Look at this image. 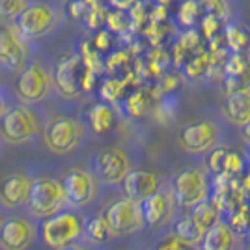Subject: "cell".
I'll return each instance as SVG.
<instances>
[{
	"mask_svg": "<svg viewBox=\"0 0 250 250\" xmlns=\"http://www.w3.org/2000/svg\"><path fill=\"white\" fill-rule=\"evenodd\" d=\"M224 135H226V129L220 120L202 118L183 125L177 133V142L183 151H187L190 155H202L220 146Z\"/></svg>",
	"mask_w": 250,
	"mask_h": 250,
	"instance_id": "obj_1",
	"label": "cell"
},
{
	"mask_svg": "<svg viewBox=\"0 0 250 250\" xmlns=\"http://www.w3.org/2000/svg\"><path fill=\"white\" fill-rule=\"evenodd\" d=\"M67 204L65 200V190H63L62 181L54 177H38L32 179L30 194H28V209L36 217H52Z\"/></svg>",
	"mask_w": 250,
	"mask_h": 250,
	"instance_id": "obj_2",
	"label": "cell"
},
{
	"mask_svg": "<svg viewBox=\"0 0 250 250\" xmlns=\"http://www.w3.org/2000/svg\"><path fill=\"white\" fill-rule=\"evenodd\" d=\"M170 190H172L176 204L179 208L190 209L194 208L196 204H200L202 200L209 198L211 185H209L208 176H206L204 170L190 167L179 170L174 176Z\"/></svg>",
	"mask_w": 250,
	"mask_h": 250,
	"instance_id": "obj_3",
	"label": "cell"
},
{
	"mask_svg": "<svg viewBox=\"0 0 250 250\" xmlns=\"http://www.w3.org/2000/svg\"><path fill=\"white\" fill-rule=\"evenodd\" d=\"M60 19V10L47 0H30L28 6L15 19L17 30L26 38H42L47 36Z\"/></svg>",
	"mask_w": 250,
	"mask_h": 250,
	"instance_id": "obj_4",
	"label": "cell"
},
{
	"mask_svg": "<svg viewBox=\"0 0 250 250\" xmlns=\"http://www.w3.org/2000/svg\"><path fill=\"white\" fill-rule=\"evenodd\" d=\"M104 219L112 229L114 235H131L146 224L144 213H142V204H138L129 196L118 198L104 209Z\"/></svg>",
	"mask_w": 250,
	"mask_h": 250,
	"instance_id": "obj_5",
	"label": "cell"
},
{
	"mask_svg": "<svg viewBox=\"0 0 250 250\" xmlns=\"http://www.w3.org/2000/svg\"><path fill=\"white\" fill-rule=\"evenodd\" d=\"M40 131L36 114L26 106H13L0 118V135L10 144H24Z\"/></svg>",
	"mask_w": 250,
	"mask_h": 250,
	"instance_id": "obj_6",
	"label": "cell"
},
{
	"mask_svg": "<svg viewBox=\"0 0 250 250\" xmlns=\"http://www.w3.org/2000/svg\"><path fill=\"white\" fill-rule=\"evenodd\" d=\"M81 231H84L83 222L71 211H58L56 215L47 217L42 226L43 243L49 249H60L65 245H71Z\"/></svg>",
	"mask_w": 250,
	"mask_h": 250,
	"instance_id": "obj_7",
	"label": "cell"
},
{
	"mask_svg": "<svg viewBox=\"0 0 250 250\" xmlns=\"http://www.w3.org/2000/svg\"><path fill=\"white\" fill-rule=\"evenodd\" d=\"M43 138H45V146L49 147L52 153L65 155L81 144L83 127L73 118L58 116V118H54L47 124Z\"/></svg>",
	"mask_w": 250,
	"mask_h": 250,
	"instance_id": "obj_8",
	"label": "cell"
},
{
	"mask_svg": "<svg viewBox=\"0 0 250 250\" xmlns=\"http://www.w3.org/2000/svg\"><path fill=\"white\" fill-rule=\"evenodd\" d=\"M52 81L54 79L49 75V71L43 67L42 63L32 62L22 69L19 79H17V86H15L17 95L28 104L40 103L49 94Z\"/></svg>",
	"mask_w": 250,
	"mask_h": 250,
	"instance_id": "obj_9",
	"label": "cell"
},
{
	"mask_svg": "<svg viewBox=\"0 0 250 250\" xmlns=\"http://www.w3.org/2000/svg\"><path fill=\"white\" fill-rule=\"evenodd\" d=\"M67 206L71 208H84L94 200L97 192L95 177L83 168H71L62 179Z\"/></svg>",
	"mask_w": 250,
	"mask_h": 250,
	"instance_id": "obj_10",
	"label": "cell"
},
{
	"mask_svg": "<svg viewBox=\"0 0 250 250\" xmlns=\"http://www.w3.org/2000/svg\"><path fill=\"white\" fill-rule=\"evenodd\" d=\"M95 170L104 183L120 185V183H124L131 167H129V159H127L124 149L108 147L95 157Z\"/></svg>",
	"mask_w": 250,
	"mask_h": 250,
	"instance_id": "obj_11",
	"label": "cell"
},
{
	"mask_svg": "<svg viewBox=\"0 0 250 250\" xmlns=\"http://www.w3.org/2000/svg\"><path fill=\"white\" fill-rule=\"evenodd\" d=\"M36 237V226L24 217H11L2 222L0 245L4 250H26Z\"/></svg>",
	"mask_w": 250,
	"mask_h": 250,
	"instance_id": "obj_12",
	"label": "cell"
},
{
	"mask_svg": "<svg viewBox=\"0 0 250 250\" xmlns=\"http://www.w3.org/2000/svg\"><path fill=\"white\" fill-rule=\"evenodd\" d=\"M174 206H177V204L172 190H157L155 194H151L147 200H144L142 202V213H144L146 226L159 228V226L167 224L168 220L172 219Z\"/></svg>",
	"mask_w": 250,
	"mask_h": 250,
	"instance_id": "obj_13",
	"label": "cell"
},
{
	"mask_svg": "<svg viewBox=\"0 0 250 250\" xmlns=\"http://www.w3.org/2000/svg\"><path fill=\"white\" fill-rule=\"evenodd\" d=\"M32 179L26 174L15 172L0 179V204L8 209H17L28 204Z\"/></svg>",
	"mask_w": 250,
	"mask_h": 250,
	"instance_id": "obj_14",
	"label": "cell"
},
{
	"mask_svg": "<svg viewBox=\"0 0 250 250\" xmlns=\"http://www.w3.org/2000/svg\"><path fill=\"white\" fill-rule=\"evenodd\" d=\"M125 196L142 204L157 190H161V177L149 170H129L124 179Z\"/></svg>",
	"mask_w": 250,
	"mask_h": 250,
	"instance_id": "obj_15",
	"label": "cell"
},
{
	"mask_svg": "<svg viewBox=\"0 0 250 250\" xmlns=\"http://www.w3.org/2000/svg\"><path fill=\"white\" fill-rule=\"evenodd\" d=\"M54 84L58 88V92L67 97L75 99L81 95L83 90V77L79 75V60L77 58H67L62 60L54 67Z\"/></svg>",
	"mask_w": 250,
	"mask_h": 250,
	"instance_id": "obj_16",
	"label": "cell"
},
{
	"mask_svg": "<svg viewBox=\"0 0 250 250\" xmlns=\"http://www.w3.org/2000/svg\"><path fill=\"white\" fill-rule=\"evenodd\" d=\"M222 116L228 124L235 127H245L250 122V86H243L239 90L229 92L222 103Z\"/></svg>",
	"mask_w": 250,
	"mask_h": 250,
	"instance_id": "obj_17",
	"label": "cell"
},
{
	"mask_svg": "<svg viewBox=\"0 0 250 250\" xmlns=\"http://www.w3.org/2000/svg\"><path fill=\"white\" fill-rule=\"evenodd\" d=\"M233 247H235V231L229 226V222L222 219L204 233V239L200 243L202 250H233Z\"/></svg>",
	"mask_w": 250,
	"mask_h": 250,
	"instance_id": "obj_18",
	"label": "cell"
},
{
	"mask_svg": "<svg viewBox=\"0 0 250 250\" xmlns=\"http://www.w3.org/2000/svg\"><path fill=\"white\" fill-rule=\"evenodd\" d=\"M24 62V51L17 36L8 28H0V63L10 69L21 67Z\"/></svg>",
	"mask_w": 250,
	"mask_h": 250,
	"instance_id": "obj_19",
	"label": "cell"
},
{
	"mask_svg": "<svg viewBox=\"0 0 250 250\" xmlns=\"http://www.w3.org/2000/svg\"><path fill=\"white\" fill-rule=\"evenodd\" d=\"M174 233L179 241H183L188 247H196L202 243L204 239V229L196 224V220L192 219V215H183L181 219L176 222V228H174Z\"/></svg>",
	"mask_w": 250,
	"mask_h": 250,
	"instance_id": "obj_20",
	"label": "cell"
},
{
	"mask_svg": "<svg viewBox=\"0 0 250 250\" xmlns=\"http://www.w3.org/2000/svg\"><path fill=\"white\" fill-rule=\"evenodd\" d=\"M190 215H192V219L196 220V224H198L200 228L204 229V233H206L211 226H215V224L219 222L222 213H220L219 208L213 204V200L206 198V200H202L200 204H196L194 208H190Z\"/></svg>",
	"mask_w": 250,
	"mask_h": 250,
	"instance_id": "obj_21",
	"label": "cell"
},
{
	"mask_svg": "<svg viewBox=\"0 0 250 250\" xmlns=\"http://www.w3.org/2000/svg\"><path fill=\"white\" fill-rule=\"evenodd\" d=\"M84 235L92 241V243H95V245H104L114 233H112V229H110V226H108V222H106V219H104L103 215V217H92V219L86 222Z\"/></svg>",
	"mask_w": 250,
	"mask_h": 250,
	"instance_id": "obj_22",
	"label": "cell"
},
{
	"mask_svg": "<svg viewBox=\"0 0 250 250\" xmlns=\"http://www.w3.org/2000/svg\"><path fill=\"white\" fill-rule=\"evenodd\" d=\"M112 120H114L112 110L106 104H95L94 108L90 110V124H92L95 133H99V135H103L110 129Z\"/></svg>",
	"mask_w": 250,
	"mask_h": 250,
	"instance_id": "obj_23",
	"label": "cell"
},
{
	"mask_svg": "<svg viewBox=\"0 0 250 250\" xmlns=\"http://www.w3.org/2000/svg\"><path fill=\"white\" fill-rule=\"evenodd\" d=\"M229 226L233 228L235 233H249L250 231V206L245 204L237 211L229 215Z\"/></svg>",
	"mask_w": 250,
	"mask_h": 250,
	"instance_id": "obj_24",
	"label": "cell"
},
{
	"mask_svg": "<svg viewBox=\"0 0 250 250\" xmlns=\"http://www.w3.org/2000/svg\"><path fill=\"white\" fill-rule=\"evenodd\" d=\"M226 157H228V149L222 146H217L215 149L209 151L208 159H206V167H208V170L213 176L224 172V168H226Z\"/></svg>",
	"mask_w": 250,
	"mask_h": 250,
	"instance_id": "obj_25",
	"label": "cell"
},
{
	"mask_svg": "<svg viewBox=\"0 0 250 250\" xmlns=\"http://www.w3.org/2000/svg\"><path fill=\"white\" fill-rule=\"evenodd\" d=\"M30 0H0V19L13 21L21 15V11L28 6Z\"/></svg>",
	"mask_w": 250,
	"mask_h": 250,
	"instance_id": "obj_26",
	"label": "cell"
},
{
	"mask_svg": "<svg viewBox=\"0 0 250 250\" xmlns=\"http://www.w3.org/2000/svg\"><path fill=\"white\" fill-rule=\"evenodd\" d=\"M245 159L241 153L237 151H228V157H226V168H224V172H228L231 176H239L245 172Z\"/></svg>",
	"mask_w": 250,
	"mask_h": 250,
	"instance_id": "obj_27",
	"label": "cell"
},
{
	"mask_svg": "<svg viewBox=\"0 0 250 250\" xmlns=\"http://www.w3.org/2000/svg\"><path fill=\"white\" fill-rule=\"evenodd\" d=\"M155 250H194V249L185 245L183 241H179L177 237H174V239H168V241H165L163 245H159Z\"/></svg>",
	"mask_w": 250,
	"mask_h": 250,
	"instance_id": "obj_28",
	"label": "cell"
},
{
	"mask_svg": "<svg viewBox=\"0 0 250 250\" xmlns=\"http://www.w3.org/2000/svg\"><path fill=\"white\" fill-rule=\"evenodd\" d=\"M241 136H243V140L250 146V122L245 127H241Z\"/></svg>",
	"mask_w": 250,
	"mask_h": 250,
	"instance_id": "obj_29",
	"label": "cell"
},
{
	"mask_svg": "<svg viewBox=\"0 0 250 250\" xmlns=\"http://www.w3.org/2000/svg\"><path fill=\"white\" fill-rule=\"evenodd\" d=\"M241 183H243V187L247 188V192L250 194V170L243 176V179H241Z\"/></svg>",
	"mask_w": 250,
	"mask_h": 250,
	"instance_id": "obj_30",
	"label": "cell"
},
{
	"mask_svg": "<svg viewBox=\"0 0 250 250\" xmlns=\"http://www.w3.org/2000/svg\"><path fill=\"white\" fill-rule=\"evenodd\" d=\"M56 250H86V249L77 247V245H65V247H60V249H56Z\"/></svg>",
	"mask_w": 250,
	"mask_h": 250,
	"instance_id": "obj_31",
	"label": "cell"
},
{
	"mask_svg": "<svg viewBox=\"0 0 250 250\" xmlns=\"http://www.w3.org/2000/svg\"><path fill=\"white\" fill-rule=\"evenodd\" d=\"M249 247H250V231H249Z\"/></svg>",
	"mask_w": 250,
	"mask_h": 250,
	"instance_id": "obj_32",
	"label": "cell"
},
{
	"mask_svg": "<svg viewBox=\"0 0 250 250\" xmlns=\"http://www.w3.org/2000/svg\"><path fill=\"white\" fill-rule=\"evenodd\" d=\"M2 222H4V220H0V228H2Z\"/></svg>",
	"mask_w": 250,
	"mask_h": 250,
	"instance_id": "obj_33",
	"label": "cell"
}]
</instances>
